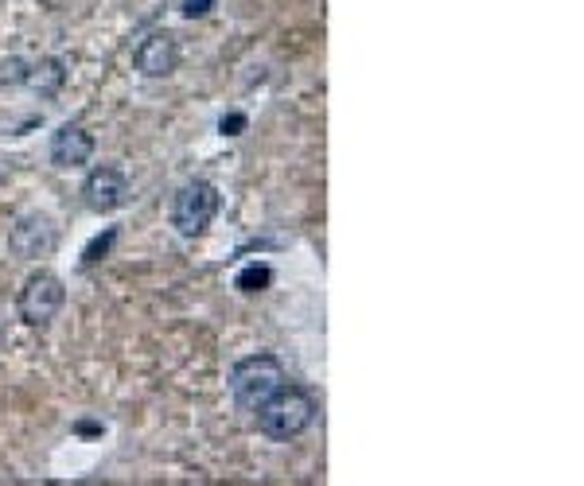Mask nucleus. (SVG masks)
<instances>
[{"label": "nucleus", "mask_w": 584, "mask_h": 486, "mask_svg": "<svg viewBox=\"0 0 584 486\" xmlns=\"http://www.w3.org/2000/svg\"><path fill=\"white\" fill-rule=\"evenodd\" d=\"M55 245H59V230H55V222L47 214H20L12 222V230H8V249L16 257H24V261L55 253Z\"/></svg>", "instance_id": "obj_5"}, {"label": "nucleus", "mask_w": 584, "mask_h": 486, "mask_svg": "<svg viewBox=\"0 0 584 486\" xmlns=\"http://www.w3.org/2000/svg\"><path fill=\"white\" fill-rule=\"evenodd\" d=\"M215 214H219V191L207 179L183 183L180 191H176V199H172V226L180 230L183 238L207 234V226L215 222Z\"/></svg>", "instance_id": "obj_4"}, {"label": "nucleus", "mask_w": 584, "mask_h": 486, "mask_svg": "<svg viewBox=\"0 0 584 486\" xmlns=\"http://www.w3.org/2000/svg\"><path fill=\"white\" fill-rule=\"evenodd\" d=\"M242 129H246V113H226L219 121L222 137H242Z\"/></svg>", "instance_id": "obj_12"}, {"label": "nucleus", "mask_w": 584, "mask_h": 486, "mask_svg": "<svg viewBox=\"0 0 584 486\" xmlns=\"http://www.w3.org/2000/svg\"><path fill=\"white\" fill-rule=\"evenodd\" d=\"M82 203H86V210H94V214L121 210L129 203V179H125V172L113 168V164L94 168V172L86 175V183H82Z\"/></svg>", "instance_id": "obj_6"}, {"label": "nucleus", "mask_w": 584, "mask_h": 486, "mask_svg": "<svg viewBox=\"0 0 584 486\" xmlns=\"http://www.w3.org/2000/svg\"><path fill=\"white\" fill-rule=\"evenodd\" d=\"M24 82L43 98H55L63 90V82H67V63L63 59H39L36 67L24 74Z\"/></svg>", "instance_id": "obj_9"}, {"label": "nucleus", "mask_w": 584, "mask_h": 486, "mask_svg": "<svg viewBox=\"0 0 584 486\" xmlns=\"http://www.w3.org/2000/svg\"><path fill=\"white\" fill-rule=\"evenodd\" d=\"M90 156H94V137L78 121H67L51 133V164L55 168H82V164H90Z\"/></svg>", "instance_id": "obj_8"}, {"label": "nucleus", "mask_w": 584, "mask_h": 486, "mask_svg": "<svg viewBox=\"0 0 584 486\" xmlns=\"http://www.w3.org/2000/svg\"><path fill=\"white\" fill-rule=\"evenodd\" d=\"M316 413H320V409H316V397H312L308 389H300V385L285 382L269 401L257 405L254 420L269 440H296L300 432L312 428Z\"/></svg>", "instance_id": "obj_1"}, {"label": "nucleus", "mask_w": 584, "mask_h": 486, "mask_svg": "<svg viewBox=\"0 0 584 486\" xmlns=\"http://www.w3.org/2000/svg\"><path fill=\"white\" fill-rule=\"evenodd\" d=\"M0 335H4V312H0Z\"/></svg>", "instance_id": "obj_15"}, {"label": "nucleus", "mask_w": 584, "mask_h": 486, "mask_svg": "<svg viewBox=\"0 0 584 486\" xmlns=\"http://www.w3.org/2000/svg\"><path fill=\"white\" fill-rule=\"evenodd\" d=\"M211 8H215V0H183V16H191V20L195 16H207Z\"/></svg>", "instance_id": "obj_13"}, {"label": "nucleus", "mask_w": 584, "mask_h": 486, "mask_svg": "<svg viewBox=\"0 0 584 486\" xmlns=\"http://www.w3.org/2000/svg\"><path fill=\"white\" fill-rule=\"evenodd\" d=\"M133 67L141 70L145 78H168L180 67V43L172 32H152L141 39V47L133 51Z\"/></svg>", "instance_id": "obj_7"}, {"label": "nucleus", "mask_w": 584, "mask_h": 486, "mask_svg": "<svg viewBox=\"0 0 584 486\" xmlns=\"http://www.w3.org/2000/svg\"><path fill=\"white\" fill-rule=\"evenodd\" d=\"M63 304H67V288H63V280L55 277V273H47V269H39L32 277L24 280V288H20V296H16V315H20V323L24 327H51V319L63 312Z\"/></svg>", "instance_id": "obj_3"}, {"label": "nucleus", "mask_w": 584, "mask_h": 486, "mask_svg": "<svg viewBox=\"0 0 584 486\" xmlns=\"http://www.w3.org/2000/svg\"><path fill=\"white\" fill-rule=\"evenodd\" d=\"M78 432H86V436H98V432H102V424H78Z\"/></svg>", "instance_id": "obj_14"}, {"label": "nucleus", "mask_w": 584, "mask_h": 486, "mask_svg": "<svg viewBox=\"0 0 584 486\" xmlns=\"http://www.w3.org/2000/svg\"><path fill=\"white\" fill-rule=\"evenodd\" d=\"M113 242H117V226H106V234H98L94 242L82 249V269H90V265H98L102 257H110Z\"/></svg>", "instance_id": "obj_11"}, {"label": "nucleus", "mask_w": 584, "mask_h": 486, "mask_svg": "<svg viewBox=\"0 0 584 486\" xmlns=\"http://www.w3.org/2000/svg\"><path fill=\"white\" fill-rule=\"evenodd\" d=\"M285 382H289V374H285L281 358L269 354V350H257V354H250V358L234 362V370H230V393H234V405L246 409V413H254L257 405L269 401V397H273Z\"/></svg>", "instance_id": "obj_2"}, {"label": "nucleus", "mask_w": 584, "mask_h": 486, "mask_svg": "<svg viewBox=\"0 0 584 486\" xmlns=\"http://www.w3.org/2000/svg\"><path fill=\"white\" fill-rule=\"evenodd\" d=\"M269 284H273V269H269V265H257V261L254 265H246V269L234 277V288H238V292H246V296L265 292Z\"/></svg>", "instance_id": "obj_10"}]
</instances>
